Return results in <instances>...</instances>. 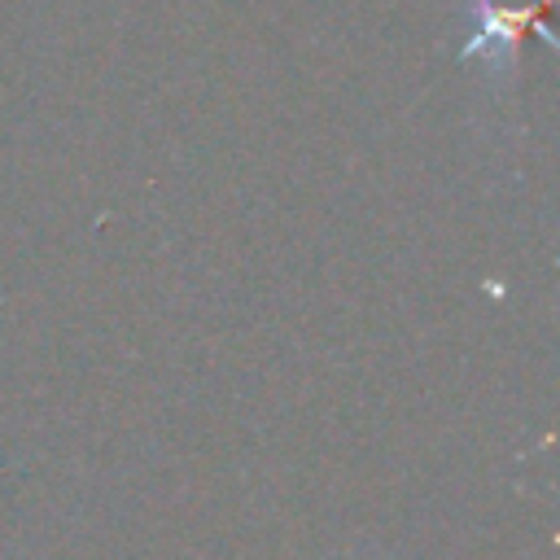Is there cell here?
<instances>
[{
    "label": "cell",
    "instance_id": "6da1fadb",
    "mask_svg": "<svg viewBox=\"0 0 560 560\" xmlns=\"http://www.w3.org/2000/svg\"><path fill=\"white\" fill-rule=\"evenodd\" d=\"M472 35L455 52L459 61H486L494 79H508L516 70L525 35H538L547 48H556V31L547 22V0H472Z\"/></svg>",
    "mask_w": 560,
    "mask_h": 560
}]
</instances>
